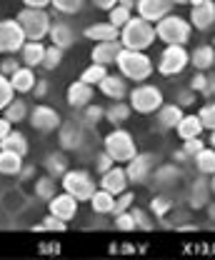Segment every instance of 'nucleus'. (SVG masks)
<instances>
[{
    "label": "nucleus",
    "instance_id": "1",
    "mask_svg": "<svg viewBox=\"0 0 215 260\" xmlns=\"http://www.w3.org/2000/svg\"><path fill=\"white\" fill-rule=\"evenodd\" d=\"M155 40H158L155 25L148 23L145 18H140V15L130 18L120 28V43H123V48H128V50H148Z\"/></svg>",
    "mask_w": 215,
    "mask_h": 260
},
{
    "label": "nucleus",
    "instance_id": "2",
    "mask_svg": "<svg viewBox=\"0 0 215 260\" xmlns=\"http://www.w3.org/2000/svg\"><path fill=\"white\" fill-rule=\"evenodd\" d=\"M118 70L125 80H135V83H143L153 75V60L143 53V50H128L123 48L120 55H118Z\"/></svg>",
    "mask_w": 215,
    "mask_h": 260
},
{
    "label": "nucleus",
    "instance_id": "3",
    "mask_svg": "<svg viewBox=\"0 0 215 260\" xmlns=\"http://www.w3.org/2000/svg\"><path fill=\"white\" fill-rule=\"evenodd\" d=\"M190 32H193L190 20H185L180 15H173V13L155 23V35L165 45H185L190 40Z\"/></svg>",
    "mask_w": 215,
    "mask_h": 260
},
{
    "label": "nucleus",
    "instance_id": "4",
    "mask_svg": "<svg viewBox=\"0 0 215 260\" xmlns=\"http://www.w3.org/2000/svg\"><path fill=\"white\" fill-rule=\"evenodd\" d=\"M15 20L20 23L28 40H43V38H48V32L53 28V20L43 8H23L15 15Z\"/></svg>",
    "mask_w": 215,
    "mask_h": 260
},
{
    "label": "nucleus",
    "instance_id": "5",
    "mask_svg": "<svg viewBox=\"0 0 215 260\" xmlns=\"http://www.w3.org/2000/svg\"><path fill=\"white\" fill-rule=\"evenodd\" d=\"M105 153L115 162H128L138 155V148H135V140H133V135L128 130L115 128L105 138Z\"/></svg>",
    "mask_w": 215,
    "mask_h": 260
},
{
    "label": "nucleus",
    "instance_id": "6",
    "mask_svg": "<svg viewBox=\"0 0 215 260\" xmlns=\"http://www.w3.org/2000/svg\"><path fill=\"white\" fill-rule=\"evenodd\" d=\"M60 183H63V190L70 193L78 203L80 200H90L93 193L98 190L95 180L90 178V173H85V170H65L60 175Z\"/></svg>",
    "mask_w": 215,
    "mask_h": 260
},
{
    "label": "nucleus",
    "instance_id": "7",
    "mask_svg": "<svg viewBox=\"0 0 215 260\" xmlns=\"http://www.w3.org/2000/svg\"><path fill=\"white\" fill-rule=\"evenodd\" d=\"M160 105H163V93H160V88H155L150 83H140L138 88L130 90V108L135 113L148 115V113L160 110Z\"/></svg>",
    "mask_w": 215,
    "mask_h": 260
},
{
    "label": "nucleus",
    "instance_id": "8",
    "mask_svg": "<svg viewBox=\"0 0 215 260\" xmlns=\"http://www.w3.org/2000/svg\"><path fill=\"white\" fill-rule=\"evenodd\" d=\"M188 63H190V55H188L185 45H165V50L160 53V60H158V70L163 75H178L185 70Z\"/></svg>",
    "mask_w": 215,
    "mask_h": 260
},
{
    "label": "nucleus",
    "instance_id": "9",
    "mask_svg": "<svg viewBox=\"0 0 215 260\" xmlns=\"http://www.w3.org/2000/svg\"><path fill=\"white\" fill-rule=\"evenodd\" d=\"M25 32L18 20H0V53H18L25 45Z\"/></svg>",
    "mask_w": 215,
    "mask_h": 260
},
{
    "label": "nucleus",
    "instance_id": "10",
    "mask_svg": "<svg viewBox=\"0 0 215 260\" xmlns=\"http://www.w3.org/2000/svg\"><path fill=\"white\" fill-rule=\"evenodd\" d=\"M30 125L40 133H50V130H58L63 125L58 110L48 108V105H35L30 110Z\"/></svg>",
    "mask_w": 215,
    "mask_h": 260
},
{
    "label": "nucleus",
    "instance_id": "11",
    "mask_svg": "<svg viewBox=\"0 0 215 260\" xmlns=\"http://www.w3.org/2000/svg\"><path fill=\"white\" fill-rule=\"evenodd\" d=\"M153 165H155L153 155H148V153H138L133 160H128V168H125L128 180H130V183H148Z\"/></svg>",
    "mask_w": 215,
    "mask_h": 260
},
{
    "label": "nucleus",
    "instance_id": "12",
    "mask_svg": "<svg viewBox=\"0 0 215 260\" xmlns=\"http://www.w3.org/2000/svg\"><path fill=\"white\" fill-rule=\"evenodd\" d=\"M135 8L140 18H145L148 23H158L165 15H170L173 3L170 0H135Z\"/></svg>",
    "mask_w": 215,
    "mask_h": 260
},
{
    "label": "nucleus",
    "instance_id": "13",
    "mask_svg": "<svg viewBox=\"0 0 215 260\" xmlns=\"http://www.w3.org/2000/svg\"><path fill=\"white\" fill-rule=\"evenodd\" d=\"M128 173H125V168H118V165H113L110 170H105V173H100V188L103 190H108V193L113 195H120L128 190Z\"/></svg>",
    "mask_w": 215,
    "mask_h": 260
},
{
    "label": "nucleus",
    "instance_id": "14",
    "mask_svg": "<svg viewBox=\"0 0 215 260\" xmlns=\"http://www.w3.org/2000/svg\"><path fill=\"white\" fill-rule=\"evenodd\" d=\"M120 50H123V43H120V40H105V43H95L90 58H93V63L113 65L115 60H118Z\"/></svg>",
    "mask_w": 215,
    "mask_h": 260
},
{
    "label": "nucleus",
    "instance_id": "15",
    "mask_svg": "<svg viewBox=\"0 0 215 260\" xmlns=\"http://www.w3.org/2000/svg\"><path fill=\"white\" fill-rule=\"evenodd\" d=\"M50 213L58 215L60 220H73L75 213H78V200L73 198L70 193H60V195H53L50 198Z\"/></svg>",
    "mask_w": 215,
    "mask_h": 260
},
{
    "label": "nucleus",
    "instance_id": "16",
    "mask_svg": "<svg viewBox=\"0 0 215 260\" xmlns=\"http://www.w3.org/2000/svg\"><path fill=\"white\" fill-rule=\"evenodd\" d=\"M190 25L198 28V30H208L215 25V3L213 0H205L203 5H195L190 10Z\"/></svg>",
    "mask_w": 215,
    "mask_h": 260
},
{
    "label": "nucleus",
    "instance_id": "17",
    "mask_svg": "<svg viewBox=\"0 0 215 260\" xmlns=\"http://www.w3.org/2000/svg\"><path fill=\"white\" fill-rule=\"evenodd\" d=\"M100 93L110 100H123L128 95V83H125L123 75H105L100 83H98Z\"/></svg>",
    "mask_w": 215,
    "mask_h": 260
},
{
    "label": "nucleus",
    "instance_id": "18",
    "mask_svg": "<svg viewBox=\"0 0 215 260\" xmlns=\"http://www.w3.org/2000/svg\"><path fill=\"white\" fill-rule=\"evenodd\" d=\"M90 100H93V85L83 83V80L70 83V88H68V103H70V108H85V105H90Z\"/></svg>",
    "mask_w": 215,
    "mask_h": 260
},
{
    "label": "nucleus",
    "instance_id": "19",
    "mask_svg": "<svg viewBox=\"0 0 215 260\" xmlns=\"http://www.w3.org/2000/svg\"><path fill=\"white\" fill-rule=\"evenodd\" d=\"M10 83H13V88H15V93H30L35 90V83H38V78H35V73H33V68L28 65H20L13 75H10Z\"/></svg>",
    "mask_w": 215,
    "mask_h": 260
},
{
    "label": "nucleus",
    "instance_id": "20",
    "mask_svg": "<svg viewBox=\"0 0 215 260\" xmlns=\"http://www.w3.org/2000/svg\"><path fill=\"white\" fill-rule=\"evenodd\" d=\"M43 58H45V45H43V40H28V43L20 48V63L28 65V68L43 65Z\"/></svg>",
    "mask_w": 215,
    "mask_h": 260
},
{
    "label": "nucleus",
    "instance_id": "21",
    "mask_svg": "<svg viewBox=\"0 0 215 260\" xmlns=\"http://www.w3.org/2000/svg\"><path fill=\"white\" fill-rule=\"evenodd\" d=\"M85 38L95 43H105V40H120V28H115L110 20L108 23H95L90 28H85Z\"/></svg>",
    "mask_w": 215,
    "mask_h": 260
},
{
    "label": "nucleus",
    "instance_id": "22",
    "mask_svg": "<svg viewBox=\"0 0 215 260\" xmlns=\"http://www.w3.org/2000/svg\"><path fill=\"white\" fill-rule=\"evenodd\" d=\"M50 40H53V45H58L63 50H68L73 43H75V32L73 28L68 25V23H53V28H50Z\"/></svg>",
    "mask_w": 215,
    "mask_h": 260
},
{
    "label": "nucleus",
    "instance_id": "23",
    "mask_svg": "<svg viewBox=\"0 0 215 260\" xmlns=\"http://www.w3.org/2000/svg\"><path fill=\"white\" fill-rule=\"evenodd\" d=\"M0 150H10V153H18V155H28V140H25V135L23 133H18V130H10L3 140H0Z\"/></svg>",
    "mask_w": 215,
    "mask_h": 260
},
{
    "label": "nucleus",
    "instance_id": "24",
    "mask_svg": "<svg viewBox=\"0 0 215 260\" xmlns=\"http://www.w3.org/2000/svg\"><path fill=\"white\" fill-rule=\"evenodd\" d=\"M183 108L180 105H160V110H158V123H160V128H178V123L183 120Z\"/></svg>",
    "mask_w": 215,
    "mask_h": 260
},
{
    "label": "nucleus",
    "instance_id": "25",
    "mask_svg": "<svg viewBox=\"0 0 215 260\" xmlns=\"http://www.w3.org/2000/svg\"><path fill=\"white\" fill-rule=\"evenodd\" d=\"M190 63L195 65L198 70H210L215 65V48L213 45H198L190 53Z\"/></svg>",
    "mask_w": 215,
    "mask_h": 260
},
{
    "label": "nucleus",
    "instance_id": "26",
    "mask_svg": "<svg viewBox=\"0 0 215 260\" xmlns=\"http://www.w3.org/2000/svg\"><path fill=\"white\" fill-rule=\"evenodd\" d=\"M90 205L98 215H108V213H113V208H115V195L103 190V188H98L90 198Z\"/></svg>",
    "mask_w": 215,
    "mask_h": 260
},
{
    "label": "nucleus",
    "instance_id": "27",
    "mask_svg": "<svg viewBox=\"0 0 215 260\" xmlns=\"http://www.w3.org/2000/svg\"><path fill=\"white\" fill-rule=\"evenodd\" d=\"M178 135H180V140H188V138H200V133H203V123H200V118L198 115H183V120L178 123Z\"/></svg>",
    "mask_w": 215,
    "mask_h": 260
},
{
    "label": "nucleus",
    "instance_id": "28",
    "mask_svg": "<svg viewBox=\"0 0 215 260\" xmlns=\"http://www.w3.org/2000/svg\"><path fill=\"white\" fill-rule=\"evenodd\" d=\"M23 170V155L10 153V150H0V173L3 175H18Z\"/></svg>",
    "mask_w": 215,
    "mask_h": 260
},
{
    "label": "nucleus",
    "instance_id": "29",
    "mask_svg": "<svg viewBox=\"0 0 215 260\" xmlns=\"http://www.w3.org/2000/svg\"><path fill=\"white\" fill-rule=\"evenodd\" d=\"M130 113H133V108H130L128 103H123V100H113V105L105 110V120L113 123V125H120L123 120L130 118Z\"/></svg>",
    "mask_w": 215,
    "mask_h": 260
},
{
    "label": "nucleus",
    "instance_id": "30",
    "mask_svg": "<svg viewBox=\"0 0 215 260\" xmlns=\"http://www.w3.org/2000/svg\"><path fill=\"white\" fill-rule=\"evenodd\" d=\"M80 138H83V133H80V128H78L75 123H68V125L60 128V145L65 150L78 148V145H80Z\"/></svg>",
    "mask_w": 215,
    "mask_h": 260
},
{
    "label": "nucleus",
    "instance_id": "31",
    "mask_svg": "<svg viewBox=\"0 0 215 260\" xmlns=\"http://www.w3.org/2000/svg\"><path fill=\"white\" fill-rule=\"evenodd\" d=\"M195 165L200 175H215V148H203L195 155Z\"/></svg>",
    "mask_w": 215,
    "mask_h": 260
},
{
    "label": "nucleus",
    "instance_id": "32",
    "mask_svg": "<svg viewBox=\"0 0 215 260\" xmlns=\"http://www.w3.org/2000/svg\"><path fill=\"white\" fill-rule=\"evenodd\" d=\"M208 180L205 178H198L195 183H193V190H190V205L193 208H203V205H208Z\"/></svg>",
    "mask_w": 215,
    "mask_h": 260
},
{
    "label": "nucleus",
    "instance_id": "33",
    "mask_svg": "<svg viewBox=\"0 0 215 260\" xmlns=\"http://www.w3.org/2000/svg\"><path fill=\"white\" fill-rule=\"evenodd\" d=\"M3 113H5L3 118H8L10 123H23V120H28V105H25V100H18V98H15Z\"/></svg>",
    "mask_w": 215,
    "mask_h": 260
},
{
    "label": "nucleus",
    "instance_id": "34",
    "mask_svg": "<svg viewBox=\"0 0 215 260\" xmlns=\"http://www.w3.org/2000/svg\"><path fill=\"white\" fill-rule=\"evenodd\" d=\"M108 65H100V63H90L83 73H80V78L78 80H83V83H88V85H98L105 75H108V70H105Z\"/></svg>",
    "mask_w": 215,
    "mask_h": 260
},
{
    "label": "nucleus",
    "instance_id": "35",
    "mask_svg": "<svg viewBox=\"0 0 215 260\" xmlns=\"http://www.w3.org/2000/svg\"><path fill=\"white\" fill-rule=\"evenodd\" d=\"M13 100H15V88H13L10 78L0 73V110H5Z\"/></svg>",
    "mask_w": 215,
    "mask_h": 260
},
{
    "label": "nucleus",
    "instance_id": "36",
    "mask_svg": "<svg viewBox=\"0 0 215 260\" xmlns=\"http://www.w3.org/2000/svg\"><path fill=\"white\" fill-rule=\"evenodd\" d=\"M45 168H48L50 175H63V173L68 170V160H65L63 153H50V155L45 158Z\"/></svg>",
    "mask_w": 215,
    "mask_h": 260
},
{
    "label": "nucleus",
    "instance_id": "37",
    "mask_svg": "<svg viewBox=\"0 0 215 260\" xmlns=\"http://www.w3.org/2000/svg\"><path fill=\"white\" fill-rule=\"evenodd\" d=\"M60 60H63V48H58V45H48L45 48V58H43V68L45 70H55L58 65H60Z\"/></svg>",
    "mask_w": 215,
    "mask_h": 260
},
{
    "label": "nucleus",
    "instance_id": "38",
    "mask_svg": "<svg viewBox=\"0 0 215 260\" xmlns=\"http://www.w3.org/2000/svg\"><path fill=\"white\" fill-rule=\"evenodd\" d=\"M83 3H85V0H53L50 5H53L58 13H65V15H75V13H80Z\"/></svg>",
    "mask_w": 215,
    "mask_h": 260
},
{
    "label": "nucleus",
    "instance_id": "39",
    "mask_svg": "<svg viewBox=\"0 0 215 260\" xmlns=\"http://www.w3.org/2000/svg\"><path fill=\"white\" fill-rule=\"evenodd\" d=\"M35 195H38L40 200H50V198L55 195V180H53V175H50V178L38 180V185H35Z\"/></svg>",
    "mask_w": 215,
    "mask_h": 260
},
{
    "label": "nucleus",
    "instance_id": "40",
    "mask_svg": "<svg viewBox=\"0 0 215 260\" xmlns=\"http://www.w3.org/2000/svg\"><path fill=\"white\" fill-rule=\"evenodd\" d=\"M110 13V23L115 25V28H123L125 23L133 18V13H130V8H123V5H115L113 10H108Z\"/></svg>",
    "mask_w": 215,
    "mask_h": 260
},
{
    "label": "nucleus",
    "instance_id": "41",
    "mask_svg": "<svg viewBox=\"0 0 215 260\" xmlns=\"http://www.w3.org/2000/svg\"><path fill=\"white\" fill-rule=\"evenodd\" d=\"M65 228H68V223H65V220H60L58 215H53V213H50V215H48L43 223H38L33 230H53V233H63Z\"/></svg>",
    "mask_w": 215,
    "mask_h": 260
},
{
    "label": "nucleus",
    "instance_id": "42",
    "mask_svg": "<svg viewBox=\"0 0 215 260\" xmlns=\"http://www.w3.org/2000/svg\"><path fill=\"white\" fill-rule=\"evenodd\" d=\"M198 118H200L203 128L215 130V100H213V103H208V105H203V108H200Z\"/></svg>",
    "mask_w": 215,
    "mask_h": 260
},
{
    "label": "nucleus",
    "instance_id": "43",
    "mask_svg": "<svg viewBox=\"0 0 215 260\" xmlns=\"http://www.w3.org/2000/svg\"><path fill=\"white\" fill-rule=\"evenodd\" d=\"M130 213H133L135 228H140V230H153V220H150V215H148L145 210H140V208H133Z\"/></svg>",
    "mask_w": 215,
    "mask_h": 260
},
{
    "label": "nucleus",
    "instance_id": "44",
    "mask_svg": "<svg viewBox=\"0 0 215 260\" xmlns=\"http://www.w3.org/2000/svg\"><path fill=\"white\" fill-rule=\"evenodd\" d=\"M133 200H135V195L133 193H120L115 195V208H113V215H118V213H125V210H130V205H133Z\"/></svg>",
    "mask_w": 215,
    "mask_h": 260
},
{
    "label": "nucleus",
    "instance_id": "45",
    "mask_svg": "<svg viewBox=\"0 0 215 260\" xmlns=\"http://www.w3.org/2000/svg\"><path fill=\"white\" fill-rule=\"evenodd\" d=\"M105 118V110L103 108H98V105H85V123H90V125H95V123H100Z\"/></svg>",
    "mask_w": 215,
    "mask_h": 260
},
{
    "label": "nucleus",
    "instance_id": "46",
    "mask_svg": "<svg viewBox=\"0 0 215 260\" xmlns=\"http://www.w3.org/2000/svg\"><path fill=\"white\" fill-rule=\"evenodd\" d=\"M115 228L118 230H135V220H133V213L125 210V213H118L115 215Z\"/></svg>",
    "mask_w": 215,
    "mask_h": 260
},
{
    "label": "nucleus",
    "instance_id": "47",
    "mask_svg": "<svg viewBox=\"0 0 215 260\" xmlns=\"http://www.w3.org/2000/svg\"><path fill=\"white\" fill-rule=\"evenodd\" d=\"M203 148H205V143H203L200 138H188V140H183V153L185 155H198Z\"/></svg>",
    "mask_w": 215,
    "mask_h": 260
},
{
    "label": "nucleus",
    "instance_id": "48",
    "mask_svg": "<svg viewBox=\"0 0 215 260\" xmlns=\"http://www.w3.org/2000/svg\"><path fill=\"white\" fill-rule=\"evenodd\" d=\"M150 208H153L155 215H160V218H163V215L170 210V200H168V198H155L153 203H150Z\"/></svg>",
    "mask_w": 215,
    "mask_h": 260
},
{
    "label": "nucleus",
    "instance_id": "49",
    "mask_svg": "<svg viewBox=\"0 0 215 260\" xmlns=\"http://www.w3.org/2000/svg\"><path fill=\"white\" fill-rule=\"evenodd\" d=\"M205 83H208V75H203V70H200L198 75H193V80H190V90H195V93H203Z\"/></svg>",
    "mask_w": 215,
    "mask_h": 260
},
{
    "label": "nucleus",
    "instance_id": "50",
    "mask_svg": "<svg viewBox=\"0 0 215 260\" xmlns=\"http://www.w3.org/2000/svg\"><path fill=\"white\" fill-rule=\"evenodd\" d=\"M18 68H20V60H13V58H8V60H3V63H0V73L10 78V75H13Z\"/></svg>",
    "mask_w": 215,
    "mask_h": 260
},
{
    "label": "nucleus",
    "instance_id": "51",
    "mask_svg": "<svg viewBox=\"0 0 215 260\" xmlns=\"http://www.w3.org/2000/svg\"><path fill=\"white\" fill-rule=\"evenodd\" d=\"M113 165H115V160H113L108 153H100V155H98V173H105V170H110Z\"/></svg>",
    "mask_w": 215,
    "mask_h": 260
},
{
    "label": "nucleus",
    "instance_id": "52",
    "mask_svg": "<svg viewBox=\"0 0 215 260\" xmlns=\"http://www.w3.org/2000/svg\"><path fill=\"white\" fill-rule=\"evenodd\" d=\"M178 100H180V103H178L180 108H183V105H190V103H195V90H183V93L178 95Z\"/></svg>",
    "mask_w": 215,
    "mask_h": 260
},
{
    "label": "nucleus",
    "instance_id": "53",
    "mask_svg": "<svg viewBox=\"0 0 215 260\" xmlns=\"http://www.w3.org/2000/svg\"><path fill=\"white\" fill-rule=\"evenodd\" d=\"M93 5L100 8V10H113L118 5V0H93Z\"/></svg>",
    "mask_w": 215,
    "mask_h": 260
},
{
    "label": "nucleus",
    "instance_id": "54",
    "mask_svg": "<svg viewBox=\"0 0 215 260\" xmlns=\"http://www.w3.org/2000/svg\"><path fill=\"white\" fill-rule=\"evenodd\" d=\"M23 3H25V8H43L45 10L53 0H23Z\"/></svg>",
    "mask_w": 215,
    "mask_h": 260
},
{
    "label": "nucleus",
    "instance_id": "55",
    "mask_svg": "<svg viewBox=\"0 0 215 260\" xmlns=\"http://www.w3.org/2000/svg\"><path fill=\"white\" fill-rule=\"evenodd\" d=\"M203 95H215V75H208V83H205V88H203Z\"/></svg>",
    "mask_w": 215,
    "mask_h": 260
},
{
    "label": "nucleus",
    "instance_id": "56",
    "mask_svg": "<svg viewBox=\"0 0 215 260\" xmlns=\"http://www.w3.org/2000/svg\"><path fill=\"white\" fill-rule=\"evenodd\" d=\"M10 130H13V123H10L8 118H0V140H3V138H5Z\"/></svg>",
    "mask_w": 215,
    "mask_h": 260
},
{
    "label": "nucleus",
    "instance_id": "57",
    "mask_svg": "<svg viewBox=\"0 0 215 260\" xmlns=\"http://www.w3.org/2000/svg\"><path fill=\"white\" fill-rule=\"evenodd\" d=\"M45 90H48L45 83H35V93H38V95H45Z\"/></svg>",
    "mask_w": 215,
    "mask_h": 260
},
{
    "label": "nucleus",
    "instance_id": "58",
    "mask_svg": "<svg viewBox=\"0 0 215 260\" xmlns=\"http://www.w3.org/2000/svg\"><path fill=\"white\" fill-rule=\"evenodd\" d=\"M118 5H123V8H130V10H133V8H135V0H118Z\"/></svg>",
    "mask_w": 215,
    "mask_h": 260
},
{
    "label": "nucleus",
    "instance_id": "59",
    "mask_svg": "<svg viewBox=\"0 0 215 260\" xmlns=\"http://www.w3.org/2000/svg\"><path fill=\"white\" fill-rule=\"evenodd\" d=\"M203 3H205V0H188V5H193V8H195V5H203Z\"/></svg>",
    "mask_w": 215,
    "mask_h": 260
},
{
    "label": "nucleus",
    "instance_id": "60",
    "mask_svg": "<svg viewBox=\"0 0 215 260\" xmlns=\"http://www.w3.org/2000/svg\"><path fill=\"white\" fill-rule=\"evenodd\" d=\"M208 213H210V218H213V220H215V203H213V205H210V208H208Z\"/></svg>",
    "mask_w": 215,
    "mask_h": 260
},
{
    "label": "nucleus",
    "instance_id": "61",
    "mask_svg": "<svg viewBox=\"0 0 215 260\" xmlns=\"http://www.w3.org/2000/svg\"><path fill=\"white\" fill-rule=\"evenodd\" d=\"M173 5H188V0H170Z\"/></svg>",
    "mask_w": 215,
    "mask_h": 260
},
{
    "label": "nucleus",
    "instance_id": "62",
    "mask_svg": "<svg viewBox=\"0 0 215 260\" xmlns=\"http://www.w3.org/2000/svg\"><path fill=\"white\" fill-rule=\"evenodd\" d=\"M210 190L215 193V175H213V180H210Z\"/></svg>",
    "mask_w": 215,
    "mask_h": 260
},
{
    "label": "nucleus",
    "instance_id": "63",
    "mask_svg": "<svg viewBox=\"0 0 215 260\" xmlns=\"http://www.w3.org/2000/svg\"><path fill=\"white\" fill-rule=\"evenodd\" d=\"M210 145L215 148V130H213V135H210Z\"/></svg>",
    "mask_w": 215,
    "mask_h": 260
}]
</instances>
